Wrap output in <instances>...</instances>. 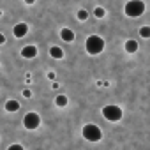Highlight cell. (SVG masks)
Returning a JSON list of instances; mask_svg holds the SVG:
<instances>
[{
  "mask_svg": "<svg viewBox=\"0 0 150 150\" xmlns=\"http://www.w3.org/2000/svg\"><path fill=\"white\" fill-rule=\"evenodd\" d=\"M104 46H106L104 39L99 37V35H96V34L94 35H88L87 41H85V50H87L88 55H99V53H103Z\"/></svg>",
  "mask_w": 150,
  "mask_h": 150,
  "instance_id": "1",
  "label": "cell"
},
{
  "mask_svg": "<svg viewBox=\"0 0 150 150\" xmlns=\"http://www.w3.org/2000/svg\"><path fill=\"white\" fill-rule=\"evenodd\" d=\"M124 13L129 18H138L145 13V2H141V0H129L124 7Z\"/></svg>",
  "mask_w": 150,
  "mask_h": 150,
  "instance_id": "2",
  "label": "cell"
},
{
  "mask_svg": "<svg viewBox=\"0 0 150 150\" xmlns=\"http://www.w3.org/2000/svg\"><path fill=\"white\" fill-rule=\"evenodd\" d=\"M81 134H83V138H85L87 141H90V143H97V141L103 139V131H101L97 125H94V124H87V125L83 127Z\"/></svg>",
  "mask_w": 150,
  "mask_h": 150,
  "instance_id": "3",
  "label": "cell"
},
{
  "mask_svg": "<svg viewBox=\"0 0 150 150\" xmlns=\"http://www.w3.org/2000/svg\"><path fill=\"white\" fill-rule=\"evenodd\" d=\"M103 117L108 122H118L122 118V108H118L117 104H108L103 108Z\"/></svg>",
  "mask_w": 150,
  "mask_h": 150,
  "instance_id": "4",
  "label": "cell"
},
{
  "mask_svg": "<svg viewBox=\"0 0 150 150\" xmlns=\"http://www.w3.org/2000/svg\"><path fill=\"white\" fill-rule=\"evenodd\" d=\"M39 125H41V117H39L37 113L30 111V113H27V115L23 117V127H25L27 131H35Z\"/></svg>",
  "mask_w": 150,
  "mask_h": 150,
  "instance_id": "5",
  "label": "cell"
},
{
  "mask_svg": "<svg viewBox=\"0 0 150 150\" xmlns=\"http://www.w3.org/2000/svg\"><path fill=\"white\" fill-rule=\"evenodd\" d=\"M13 34H14V37H18V39L25 37V35L28 34V25H27V23H16L14 28H13Z\"/></svg>",
  "mask_w": 150,
  "mask_h": 150,
  "instance_id": "6",
  "label": "cell"
},
{
  "mask_svg": "<svg viewBox=\"0 0 150 150\" xmlns=\"http://www.w3.org/2000/svg\"><path fill=\"white\" fill-rule=\"evenodd\" d=\"M21 57L23 58H35L37 57V48L35 46H25L21 50Z\"/></svg>",
  "mask_w": 150,
  "mask_h": 150,
  "instance_id": "7",
  "label": "cell"
},
{
  "mask_svg": "<svg viewBox=\"0 0 150 150\" xmlns=\"http://www.w3.org/2000/svg\"><path fill=\"white\" fill-rule=\"evenodd\" d=\"M60 39L65 41V42H72L74 41V32L71 28H62L60 30Z\"/></svg>",
  "mask_w": 150,
  "mask_h": 150,
  "instance_id": "8",
  "label": "cell"
},
{
  "mask_svg": "<svg viewBox=\"0 0 150 150\" xmlns=\"http://www.w3.org/2000/svg\"><path fill=\"white\" fill-rule=\"evenodd\" d=\"M124 50H125L127 53H136V51H138V41L129 39V41L124 44Z\"/></svg>",
  "mask_w": 150,
  "mask_h": 150,
  "instance_id": "9",
  "label": "cell"
},
{
  "mask_svg": "<svg viewBox=\"0 0 150 150\" xmlns=\"http://www.w3.org/2000/svg\"><path fill=\"white\" fill-rule=\"evenodd\" d=\"M6 111H9V113H14V111H18L20 110V103L18 101H14V99H9L7 103H6Z\"/></svg>",
  "mask_w": 150,
  "mask_h": 150,
  "instance_id": "10",
  "label": "cell"
},
{
  "mask_svg": "<svg viewBox=\"0 0 150 150\" xmlns=\"http://www.w3.org/2000/svg\"><path fill=\"white\" fill-rule=\"evenodd\" d=\"M50 55L53 57V58H64V50L62 48H58V46H51L50 48Z\"/></svg>",
  "mask_w": 150,
  "mask_h": 150,
  "instance_id": "11",
  "label": "cell"
},
{
  "mask_svg": "<svg viewBox=\"0 0 150 150\" xmlns=\"http://www.w3.org/2000/svg\"><path fill=\"white\" fill-rule=\"evenodd\" d=\"M67 103H69V101H67V97H65L64 94H58V96L55 97V104H57L58 108H65Z\"/></svg>",
  "mask_w": 150,
  "mask_h": 150,
  "instance_id": "12",
  "label": "cell"
},
{
  "mask_svg": "<svg viewBox=\"0 0 150 150\" xmlns=\"http://www.w3.org/2000/svg\"><path fill=\"white\" fill-rule=\"evenodd\" d=\"M139 37H143V39H150V27H148V25H145V27L139 28Z\"/></svg>",
  "mask_w": 150,
  "mask_h": 150,
  "instance_id": "13",
  "label": "cell"
},
{
  "mask_svg": "<svg viewBox=\"0 0 150 150\" xmlns=\"http://www.w3.org/2000/svg\"><path fill=\"white\" fill-rule=\"evenodd\" d=\"M94 16H96V18H104V16H106L104 7H96V9H94Z\"/></svg>",
  "mask_w": 150,
  "mask_h": 150,
  "instance_id": "14",
  "label": "cell"
},
{
  "mask_svg": "<svg viewBox=\"0 0 150 150\" xmlns=\"http://www.w3.org/2000/svg\"><path fill=\"white\" fill-rule=\"evenodd\" d=\"M76 16H78V20H80V21H85V20H87V18H88V13H87V11H85V9H80V11H78V14H76Z\"/></svg>",
  "mask_w": 150,
  "mask_h": 150,
  "instance_id": "15",
  "label": "cell"
},
{
  "mask_svg": "<svg viewBox=\"0 0 150 150\" xmlns=\"http://www.w3.org/2000/svg\"><path fill=\"white\" fill-rule=\"evenodd\" d=\"M7 150H25V148H23V145H20V143H14V145H11Z\"/></svg>",
  "mask_w": 150,
  "mask_h": 150,
  "instance_id": "16",
  "label": "cell"
},
{
  "mask_svg": "<svg viewBox=\"0 0 150 150\" xmlns=\"http://www.w3.org/2000/svg\"><path fill=\"white\" fill-rule=\"evenodd\" d=\"M23 97H27V99H30V97H32V92H30L28 88H27V90H23Z\"/></svg>",
  "mask_w": 150,
  "mask_h": 150,
  "instance_id": "17",
  "label": "cell"
},
{
  "mask_svg": "<svg viewBox=\"0 0 150 150\" xmlns=\"http://www.w3.org/2000/svg\"><path fill=\"white\" fill-rule=\"evenodd\" d=\"M6 42V35L4 34H0V44H4Z\"/></svg>",
  "mask_w": 150,
  "mask_h": 150,
  "instance_id": "18",
  "label": "cell"
},
{
  "mask_svg": "<svg viewBox=\"0 0 150 150\" xmlns=\"http://www.w3.org/2000/svg\"><path fill=\"white\" fill-rule=\"evenodd\" d=\"M48 78H50V80H55V72L50 71V72H48Z\"/></svg>",
  "mask_w": 150,
  "mask_h": 150,
  "instance_id": "19",
  "label": "cell"
},
{
  "mask_svg": "<svg viewBox=\"0 0 150 150\" xmlns=\"http://www.w3.org/2000/svg\"><path fill=\"white\" fill-rule=\"evenodd\" d=\"M27 4H35V0H25Z\"/></svg>",
  "mask_w": 150,
  "mask_h": 150,
  "instance_id": "20",
  "label": "cell"
}]
</instances>
